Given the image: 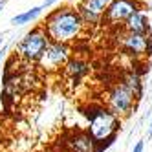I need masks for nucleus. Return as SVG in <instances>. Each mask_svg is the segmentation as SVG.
Returning a JSON list of instances; mask_svg holds the SVG:
<instances>
[{
	"label": "nucleus",
	"instance_id": "nucleus-6",
	"mask_svg": "<svg viewBox=\"0 0 152 152\" xmlns=\"http://www.w3.org/2000/svg\"><path fill=\"white\" fill-rule=\"evenodd\" d=\"M117 44L125 53L132 55L134 59L147 57L152 50L150 35H143V33H126V31H121V35H117Z\"/></svg>",
	"mask_w": 152,
	"mask_h": 152
},
{
	"label": "nucleus",
	"instance_id": "nucleus-11",
	"mask_svg": "<svg viewBox=\"0 0 152 152\" xmlns=\"http://www.w3.org/2000/svg\"><path fill=\"white\" fill-rule=\"evenodd\" d=\"M123 31L126 33H143V35H150V24H148V17L145 15V11H136L134 15H130L125 22L121 24Z\"/></svg>",
	"mask_w": 152,
	"mask_h": 152
},
{
	"label": "nucleus",
	"instance_id": "nucleus-7",
	"mask_svg": "<svg viewBox=\"0 0 152 152\" xmlns=\"http://www.w3.org/2000/svg\"><path fill=\"white\" fill-rule=\"evenodd\" d=\"M141 9H143V4L139 0H112L110 6L106 7L103 18L110 26H121L130 15L141 11Z\"/></svg>",
	"mask_w": 152,
	"mask_h": 152
},
{
	"label": "nucleus",
	"instance_id": "nucleus-8",
	"mask_svg": "<svg viewBox=\"0 0 152 152\" xmlns=\"http://www.w3.org/2000/svg\"><path fill=\"white\" fill-rule=\"evenodd\" d=\"M112 0H81L77 6V13L84 20V24H97L104 17L106 7Z\"/></svg>",
	"mask_w": 152,
	"mask_h": 152
},
{
	"label": "nucleus",
	"instance_id": "nucleus-12",
	"mask_svg": "<svg viewBox=\"0 0 152 152\" xmlns=\"http://www.w3.org/2000/svg\"><path fill=\"white\" fill-rule=\"evenodd\" d=\"M121 83H123L136 97L141 95V75H139L137 70H130V72H126V73L123 75V81H121Z\"/></svg>",
	"mask_w": 152,
	"mask_h": 152
},
{
	"label": "nucleus",
	"instance_id": "nucleus-5",
	"mask_svg": "<svg viewBox=\"0 0 152 152\" xmlns=\"http://www.w3.org/2000/svg\"><path fill=\"white\" fill-rule=\"evenodd\" d=\"M72 57V50L68 44H61V42H50L46 50L42 51V55L39 57L37 64L40 70H44L46 73L53 72H61L62 66L70 61Z\"/></svg>",
	"mask_w": 152,
	"mask_h": 152
},
{
	"label": "nucleus",
	"instance_id": "nucleus-17",
	"mask_svg": "<svg viewBox=\"0 0 152 152\" xmlns=\"http://www.w3.org/2000/svg\"><path fill=\"white\" fill-rule=\"evenodd\" d=\"M0 132H2V119H0Z\"/></svg>",
	"mask_w": 152,
	"mask_h": 152
},
{
	"label": "nucleus",
	"instance_id": "nucleus-3",
	"mask_svg": "<svg viewBox=\"0 0 152 152\" xmlns=\"http://www.w3.org/2000/svg\"><path fill=\"white\" fill-rule=\"evenodd\" d=\"M137 97L130 92L123 83L114 84L104 95V108H108L115 117H125L132 112V108L136 106Z\"/></svg>",
	"mask_w": 152,
	"mask_h": 152
},
{
	"label": "nucleus",
	"instance_id": "nucleus-9",
	"mask_svg": "<svg viewBox=\"0 0 152 152\" xmlns=\"http://www.w3.org/2000/svg\"><path fill=\"white\" fill-rule=\"evenodd\" d=\"M90 64L81 57H70V61L62 66V79L68 84H79L88 73Z\"/></svg>",
	"mask_w": 152,
	"mask_h": 152
},
{
	"label": "nucleus",
	"instance_id": "nucleus-4",
	"mask_svg": "<svg viewBox=\"0 0 152 152\" xmlns=\"http://www.w3.org/2000/svg\"><path fill=\"white\" fill-rule=\"evenodd\" d=\"M50 37L46 33V29L42 26H37L31 31H28L26 37L20 40L18 44V57L24 59L26 62H37L39 57L42 55V51L46 50L50 44Z\"/></svg>",
	"mask_w": 152,
	"mask_h": 152
},
{
	"label": "nucleus",
	"instance_id": "nucleus-10",
	"mask_svg": "<svg viewBox=\"0 0 152 152\" xmlns=\"http://www.w3.org/2000/svg\"><path fill=\"white\" fill-rule=\"evenodd\" d=\"M68 152H95L97 145L86 132H72L66 137Z\"/></svg>",
	"mask_w": 152,
	"mask_h": 152
},
{
	"label": "nucleus",
	"instance_id": "nucleus-1",
	"mask_svg": "<svg viewBox=\"0 0 152 152\" xmlns=\"http://www.w3.org/2000/svg\"><path fill=\"white\" fill-rule=\"evenodd\" d=\"M42 28L46 29L51 42H61V44L70 46L72 42L83 37L86 24L75 7L62 6L53 9L46 17V20L42 22Z\"/></svg>",
	"mask_w": 152,
	"mask_h": 152
},
{
	"label": "nucleus",
	"instance_id": "nucleus-18",
	"mask_svg": "<svg viewBox=\"0 0 152 152\" xmlns=\"http://www.w3.org/2000/svg\"><path fill=\"white\" fill-rule=\"evenodd\" d=\"M150 136H152V123H150Z\"/></svg>",
	"mask_w": 152,
	"mask_h": 152
},
{
	"label": "nucleus",
	"instance_id": "nucleus-13",
	"mask_svg": "<svg viewBox=\"0 0 152 152\" xmlns=\"http://www.w3.org/2000/svg\"><path fill=\"white\" fill-rule=\"evenodd\" d=\"M40 11H42L40 6L31 7V9H28V11L20 13V15H15V17L11 18V24H28V22H31V20H35V18L40 15Z\"/></svg>",
	"mask_w": 152,
	"mask_h": 152
},
{
	"label": "nucleus",
	"instance_id": "nucleus-16",
	"mask_svg": "<svg viewBox=\"0 0 152 152\" xmlns=\"http://www.w3.org/2000/svg\"><path fill=\"white\" fill-rule=\"evenodd\" d=\"M4 7V0H2V2H0V9H2Z\"/></svg>",
	"mask_w": 152,
	"mask_h": 152
},
{
	"label": "nucleus",
	"instance_id": "nucleus-15",
	"mask_svg": "<svg viewBox=\"0 0 152 152\" xmlns=\"http://www.w3.org/2000/svg\"><path fill=\"white\" fill-rule=\"evenodd\" d=\"M57 2V0H44V6H42V7H50L51 4H55Z\"/></svg>",
	"mask_w": 152,
	"mask_h": 152
},
{
	"label": "nucleus",
	"instance_id": "nucleus-2",
	"mask_svg": "<svg viewBox=\"0 0 152 152\" xmlns=\"http://www.w3.org/2000/svg\"><path fill=\"white\" fill-rule=\"evenodd\" d=\"M86 117H88V134L95 145H103L108 143L115 132L119 130V117H115L108 108H104L103 104H90L86 110Z\"/></svg>",
	"mask_w": 152,
	"mask_h": 152
},
{
	"label": "nucleus",
	"instance_id": "nucleus-14",
	"mask_svg": "<svg viewBox=\"0 0 152 152\" xmlns=\"http://www.w3.org/2000/svg\"><path fill=\"white\" fill-rule=\"evenodd\" d=\"M132 152H143V141H137L136 143V147H134V150Z\"/></svg>",
	"mask_w": 152,
	"mask_h": 152
}]
</instances>
